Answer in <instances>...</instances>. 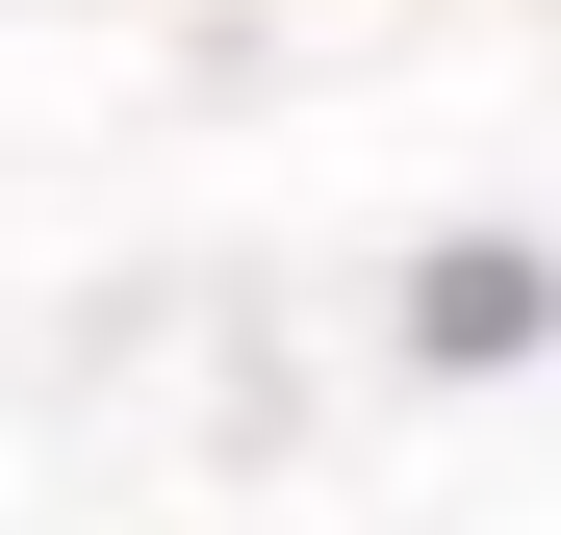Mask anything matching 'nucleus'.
Segmentation results:
<instances>
[{
    "instance_id": "f257e3e1",
    "label": "nucleus",
    "mask_w": 561,
    "mask_h": 535,
    "mask_svg": "<svg viewBox=\"0 0 561 535\" xmlns=\"http://www.w3.org/2000/svg\"><path fill=\"white\" fill-rule=\"evenodd\" d=\"M409 306H434V357H459V383H485V357H536V255H511V230H459Z\"/></svg>"
}]
</instances>
